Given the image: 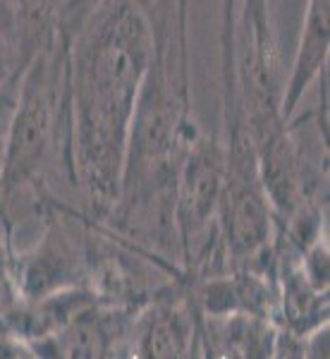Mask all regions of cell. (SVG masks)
Returning <instances> with one entry per match:
<instances>
[{
	"label": "cell",
	"instance_id": "6da1fadb",
	"mask_svg": "<svg viewBox=\"0 0 330 359\" xmlns=\"http://www.w3.org/2000/svg\"><path fill=\"white\" fill-rule=\"evenodd\" d=\"M146 62V32L137 13L110 17L86 50L79 84V135L89 170L118 163L139 77Z\"/></svg>",
	"mask_w": 330,
	"mask_h": 359
},
{
	"label": "cell",
	"instance_id": "7a4b0ae2",
	"mask_svg": "<svg viewBox=\"0 0 330 359\" xmlns=\"http://www.w3.org/2000/svg\"><path fill=\"white\" fill-rule=\"evenodd\" d=\"M326 50H328V5L316 3L314 8H311L309 27H306V32H304V43L297 57L292 84H289L287 108H292L294 103H297L304 86L309 84V79L314 77L316 69L321 67L323 57H326Z\"/></svg>",
	"mask_w": 330,
	"mask_h": 359
},
{
	"label": "cell",
	"instance_id": "3957f363",
	"mask_svg": "<svg viewBox=\"0 0 330 359\" xmlns=\"http://www.w3.org/2000/svg\"><path fill=\"white\" fill-rule=\"evenodd\" d=\"M46 120H48V111H46L43 94L29 89L25 106H22L15 123V142L13 149H10L13 165H25L29 163V158H34V156L41 151L46 127H48Z\"/></svg>",
	"mask_w": 330,
	"mask_h": 359
},
{
	"label": "cell",
	"instance_id": "277c9868",
	"mask_svg": "<svg viewBox=\"0 0 330 359\" xmlns=\"http://www.w3.org/2000/svg\"><path fill=\"white\" fill-rule=\"evenodd\" d=\"M182 345V333L172 321L160 323L151 335V355L158 359H172Z\"/></svg>",
	"mask_w": 330,
	"mask_h": 359
},
{
	"label": "cell",
	"instance_id": "5b68a950",
	"mask_svg": "<svg viewBox=\"0 0 330 359\" xmlns=\"http://www.w3.org/2000/svg\"><path fill=\"white\" fill-rule=\"evenodd\" d=\"M96 335L89 328H74L67 338V359H96L98 343Z\"/></svg>",
	"mask_w": 330,
	"mask_h": 359
},
{
	"label": "cell",
	"instance_id": "8992f818",
	"mask_svg": "<svg viewBox=\"0 0 330 359\" xmlns=\"http://www.w3.org/2000/svg\"><path fill=\"white\" fill-rule=\"evenodd\" d=\"M3 77H5V48L0 43V86H3Z\"/></svg>",
	"mask_w": 330,
	"mask_h": 359
},
{
	"label": "cell",
	"instance_id": "52a82bcc",
	"mask_svg": "<svg viewBox=\"0 0 330 359\" xmlns=\"http://www.w3.org/2000/svg\"><path fill=\"white\" fill-rule=\"evenodd\" d=\"M0 149H3V144H0Z\"/></svg>",
	"mask_w": 330,
	"mask_h": 359
}]
</instances>
